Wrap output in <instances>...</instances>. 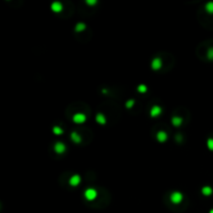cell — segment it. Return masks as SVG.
I'll use <instances>...</instances> for the list:
<instances>
[{"instance_id": "6", "label": "cell", "mask_w": 213, "mask_h": 213, "mask_svg": "<svg viewBox=\"0 0 213 213\" xmlns=\"http://www.w3.org/2000/svg\"><path fill=\"white\" fill-rule=\"evenodd\" d=\"M54 151H55V153L57 154H63L65 153L66 151V145L60 143V141H57V143L54 145Z\"/></svg>"}, {"instance_id": "5", "label": "cell", "mask_w": 213, "mask_h": 213, "mask_svg": "<svg viewBox=\"0 0 213 213\" xmlns=\"http://www.w3.org/2000/svg\"><path fill=\"white\" fill-rule=\"evenodd\" d=\"M161 112H162V108L158 105H154L150 110V116L152 117H157L160 116Z\"/></svg>"}, {"instance_id": "17", "label": "cell", "mask_w": 213, "mask_h": 213, "mask_svg": "<svg viewBox=\"0 0 213 213\" xmlns=\"http://www.w3.org/2000/svg\"><path fill=\"white\" fill-rule=\"evenodd\" d=\"M53 133L55 135H62L63 133V130L59 126H55L53 127Z\"/></svg>"}, {"instance_id": "11", "label": "cell", "mask_w": 213, "mask_h": 213, "mask_svg": "<svg viewBox=\"0 0 213 213\" xmlns=\"http://www.w3.org/2000/svg\"><path fill=\"white\" fill-rule=\"evenodd\" d=\"M182 122H183V119H182L181 117L179 116H176V117H173V119H172V124L174 125L175 127H180Z\"/></svg>"}, {"instance_id": "18", "label": "cell", "mask_w": 213, "mask_h": 213, "mask_svg": "<svg viewBox=\"0 0 213 213\" xmlns=\"http://www.w3.org/2000/svg\"><path fill=\"white\" fill-rule=\"evenodd\" d=\"M135 104V101L134 100H132V99H130V100H128L126 103H125V106H126L128 109H130V108H132L133 107V105Z\"/></svg>"}, {"instance_id": "14", "label": "cell", "mask_w": 213, "mask_h": 213, "mask_svg": "<svg viewBox=\"0 0 213 213\" xmlns=\"http://www.w3.org/2000/svg\"><path fill=\"white\" fill-rule=\"evenodd\" d=\"M205 9L206 12L209 13V14H213V1H210V2H207L205 5Z\"/></svg>"}, {"instance_id": "22", "label": "cell", "mask_w": 213, "mask_h": 213, "mask_svg": "<svg viewBox=\"0 0 213 213\" xmlns=\"http://www.w3.org/2000/svg\"><path fill=\"white\" fill-rule=\"evenodd\" d=\"M209 213H213V209H211V210L209 211Z\"/></svg>"}, {"instance_id": "16", "label": "cell", "mask_w": 213, "mask_h": 213, "mask_svg": "<svg viewBox=\"0 0 213 213\" xmlns=\"http://www.w3.org/2000/svg\"><path fill=\"white\" fill-rule=\"evenodd\" d=\"M147 90H148V87H147V85H145V84H139V85L137 86V92L138 93L145 94V93H147Z\"/></svg>"}, {"instance_id": "15", "label": "cell", "mask_w": 213, "mask_h": 213, "mask_svg": "<svg viewBox=\"0 0 213 213\" xmlns=\"http://www.w3.org/2000/svg\"><path fill=\"white\" fill-rule=\"evenodd\" d=\"M85 27H86V25L84 24V23L80 22V23H78V24L75 26V30L77 32H81V31H83V30L85 29Z\"/></svg>"}, {"instance_id": "10", "label": "cell", "mask_w": 213, "mask_h": 213, "mask_svg": "<svg viewBox=\"0 0 213 213\" xmlns=\"http://www.w3.org/2000/svg\"><path fill=\"white\" fill-rule=\"evenodd\" d=\"M96 121L98 124L100 125H105L106 124V117L103 113H97L96 116Z\"/></svg>"}, {"instance_id": "19", "label": "cell", "mask_w": 213, "mask_h": 213, "mask_svg": "<svg viewBox=\"0 0 213 213\" xmlns=\"http://www.w3.org/2000/svg\"><path fill=\"white\" fill-rule=\"evenodd\" d=\"M207 147L210 151H213V138H208L207 140Z\"/></svg>"}, {"instance_id": "21", "label": "cell", "mask_w": 213, "mask_h": 213, "mask_svg": "<svg viewBox=\"0 0 213 213\" xmlns=\"http://www.w3.org/2000/svg\"><path fill=\"white\" fill-rule=\"evenodd\" d=\"M86 3L89 5H94L97 3V0H86Z\"/></svg>"}, {"instance_id": "4", "label": "cell", "mask_w": 213, "mask_h": 213, "mask_svg": "<svg viewBox=\"0 0 213 213\" xmlns=\"http://www.w3.org/2000/svg\"><path fill=\"white\" fill-rule=\"evenodd\" d=\"M161 67H162V60L159 58V57H155L151 63V68L154 71H158L161 69Z\"/></svg>"}, {"instance_id": "20", "label": "cell", "mask_w": 213, "mask_h": 213, "mask_svg": "<svg viewBox=\"0 0 213 213\" xmlns=\"http://www.w3.org/2000/svg\"><path fill=\"white\" fill-rule=\"evenodd\" d=\"M207 57L210 60H213V47H211V48L208 49V51H207Z\"/></svg>"}, {"instance_id": "9", "label": "cell", "mask_w": 213, "mask_h": 213, "mask_svg": "<svg viewBox=\"0 0 213 213\" xmlns=\"http://www.w3.org/2000/svg\"><path fill=\"white\" fill-rule=\"evenodd\" d=\"M50 8H51L52 12H54V13H60L63 11V4L58 1H54Z\"/></svg>"}, {"instance_id": "2", "label": "cell", "mask_w": 213, "mask_h": 213, "mask_svg": "<svg viewBox=\"0 0 213 213\" xmlns=\"http://www.w3.org/2000/svg\"><path fill=\"white\" fill-rule=\"evenodd\" d=\"M183 200V194H181L180 191H174L173 194H171V202L173 204H180Z\"/></svg>"}, {"instance_id": "8", "label": "cell", "mask_w": 213, "mask_h": 213, "mask_svg": "<svg viewBox=\"0 0 213 213\" xmlns=\"http://www.w3.org/2000/svg\"><path fill=\"white\" fill-rule=\"evenodd\" d=\"M156 138L157 140L159 141V143H165L167 139V133L164 132V131H158L157 134H156Z\"/></svg>"}, {"instance_id": "7", "label": "cell", "mask_w": 213, "mask_h": 213, "mask_svg": "<svg viewBox=\"0 0 213 213\" xmlns=\"http://www.w3.org/2000/svg\"><path fill=\"white\" fill-rule=\"evenodd\" d=\"M80 182H81V177L79 175H73L72 177L70 178V181H69V183H70V185L71 186H78V185L80 184Z\"/></svg>"}, {"instance_id": "3", "label": "cell", "mask_w": 213, "mask_h": 213, "mask_svg": "<svg viewBox=\"0 0 213 213\" xmlns=\"http://www.w3.org/2000/svg\"><path fill=\"white\" fill-rule=\"evenodd\" d=\"M86 121V116L84 113L77 112L73 116V122L76 124H82Z\"/></svg>"}, {"instance_id": "1", "label": "cell", "mask_w": 213, "mask_h": 213, "mask_svg": "<svg viewBox=\"0 0 213 213\" xmlns=\"http://www.w3.org/2000/svg\"><path fill=\"white\" fill-rule=\"evenodd\" d=\"M97 190L95 188H87L85 189V191H84V198L86 199L87 201H94L95 199L97 198Z\"/></svg>"}, {"instance_id": "13", "label": "cell", "mask_w": 213, "mask_h": 213, "mask_svg": "<svg viewBox=\"0 0 213 213\" xmlns=\"http://www.w3.org/2000/svg\"><path fill=\"white\" fill-rule=\"evenodd\" d=\"M212 192H213V190H212V188L210 186H204V187L202 188V194H204V195H206V197H208V195H211Z\"/></svg>"}, {"instance_id": "12", "label": "cell", "mask_w": 213, "mask_h": 213, "mask_svg": "<svg viewBox=\"0 0 213 213\" xmlns=\"http://www.w3.org/2000/svg\"><path fill=\"white\" fill-rule=\"evenodd\" d=\"M71 139H72L73 143H75V144H80L81 143V136L77 132H75V131L71 133Z\"/></svg>"}]
</instances>
